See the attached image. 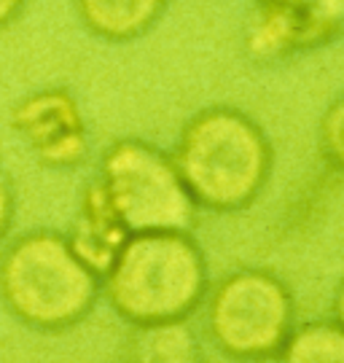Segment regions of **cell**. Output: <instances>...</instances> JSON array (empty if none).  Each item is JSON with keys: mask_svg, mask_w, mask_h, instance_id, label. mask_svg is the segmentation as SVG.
Segmentation results:
<instances>
[{"mask_svg": "<svg viewBox=\"0 0 344 363\" xmlns=\"http://www.w3.org/2000/svg\"><path fill=\"white\" fill-rule=\"evenodd\" d=\"M100 294V277L78 259L62 232H27L0 256V298L27 328L67 331L89 318Z\"/></svg>", "mask_w": 344, "mask_h": 363, "instance_id": "obj_3", "label": "cell"}, {"mask_svg": "<svg viewBox=\"0 0 344 363\" xmlns=\"http://www.w3.org/2000/svg\"><path fill=\"white\" fill-rule=\"evenodd\" d=\"M170 0H76L81 25L94 38L127 43L145 35L167 11Z\"/></svg>", "mask_w": 344, "mask_h": 363, "instance_id": "obj_8", "label": "cell"}, {"mask_svg": "<svg viewBox=\"0 0 344 363\" xmlns=\"http://www.w3.org/2000/svg\"><path fill=\"white\" fill-rule=\"evenodd\" d=\"M65 237H67L70 247L78 253V259L84 261L100 280L118 256L121 245L127 242V226L116 216L113 205L108 202L97 178L84 189L73 229Z\"/></svg>", "mask_w": 344, "mask_h": 363, "instance_id": "obj_7", "label": "cell"}, {"mask_svg": "<svg viewBox=\"0 0 344 363\" xmlns=\"http://www.w3.org/2000/svg\"><path fill=\"white\" fill-rule=\"evenodd\" d=\"M97 181L129 234L192 232L196 226L199 208L180 178L172 154L148 140H116L102 154Z\"/></svg>", "mask_w": 344, "mask_h": 363, "instance_id": "obj_4", "label": "cell"}, {"mask_svg": "<svg viewBox=\"0 0 344 363\" xmlns=\"http://www.w3.org/2000/svg\"><path fill=\"white\" fill-rule=\"evenodd\" d=\"M11 130L49 169H73L89 154V132L78 100L65 86H43L11 105Z\"/></svg>", "mask_w": 344, "mask_h": 363, "instance_id": "obj_6", "label": "cell"}, {"mask_svg": "<svg viewBox=\"0 0 344 363\" xmlns=\"http://www.w3.org/2000/svg\"><path fill=\"white\" fill-rule=\"evenodd\" d=\"M129 363H204L189 320L135 325L129 342Z\"/></svg>", "mask_w": 344, "mask_h": 363, "instance_id": "obj_9", "label": "cell"}, {"mask_svg": "<svg viewBox=\"0 0 344 363\" xmlns=\"http://www.w3.org/2000/svg\"><path fill=\"white\" fill-rule=\"evenodd\" d=\"M25 6H27V0H0V30L13 25V22L22 16Z\"/></svg>", "mask_w": 344, "mask_h": 363, "instance_id": "obj_13", "label": "cell"}, {"mask_svg": "<svg viewBox=\"0 0 344 363\" xmlns=\"http://www.w3.org/2000/svg\"><path fill=\"white\" fill-rule=\"evenodd\" d=\"M172 162L196 208L240 213L267 189L274 151L261 124L245 111L210 105L186 121Z\"/></svg>", "mask_w": 344, "mask_h": 363, "instance_id": "obj_1", "label": "cell"}, {"mask_svg": "<svg viewBox=\"0 0 344 363\" xmlns=\"http://www.w3.org/2000/svg\"><path fill=\"white\" fill-rule=\"evenodd\" d=\"M124 363H129V361H124Z\"/></svg>", "mask_w": 344, "mask_h": 363, "instance_id": "obj_16", "label": "cell"}, {"mask_svg": "<svg viewBox=\"0 0 344 363\" xmlns=\"http://www.w3.org/2000/svg\"><path fill=\"white\" fill-rule=\"evenodd\" d=\"M320 151L333 169L344 172V94H339L320 118Z\"/></svg>", "mask_w": 344, "mask_h": 363, "instance_id": "obj_11", "label": "cell"}, {"mask_svg": "<svg viewBox=\"0 0 344 363\" xmlns=\"http://www.w3.org/2000/svg\"><path fill=\"white\" fill-rule=\"evenodd\" d=\"M333 320L344 328V280L342 286L336 288V296H333Z\"/></svg>", "mask_w": 344, "mask_h": 363, "instance_id": "obj_15", "label": "cell"}, {"mask_svg": "<svg viewBox=\"0 0 344 363\" xmlns=\"http://www.w3.org/2000/svg\"><path fill=\"white\" fill-rule=\"evenodd\" d=\"M320 11L331 19L333 25L342 30L344 25V0H318Z\"/></svg>", "mask_w": 344, "mask_h": 363, "instance_id": "obj_14", "label": "cell"}, {"mask_svg": "<svg viewBox=\"0 0 344 363\" xmlns=\"http://www.w3.org/2000/svg\"><path fill=\"white\" fill-rule=\"evenodd\" d=\"M280 363H344V328L336 320L294 325L282 345Z\"/></svg>", "mask_w": 344, "mask_h": 363, "instance_id": "obj_10", "label": "cell"}, {"mask_svg": "<svg viewBox=\"0 0 344 363\" xmlns=\"http://www.w3.org/2000/svg\"><path fill=\"white\" fill-rule=\"evenodd\" d=\"M294 325V294L269 269H237L210 294V337L234 361L277 358Z\"/></svg>", "mask_w": 344, "mask_h": 363, "instance_id": "obj_5", "label": "cell"}, {"mask_svg": "<svg viewBox=\"0 0 344 363\" xmlns=\"http://www.w3.org/2000/svg\"><path fill=\"white\" fill-rule=\"evenodd\" d=\"M13 213H16V194H13V183L9 172L0 167V242L6 240V234L11 232Z\"/></svg>", "mask_w": 344, "mask_h": 363, "instance_id": "obj_12", "label": "cell"}, {"mask_svg": "<svg viewBox=\"0 0 344 363\" xmlns=\"http://www.w3.org/2000/svg\"><path fill=\"white\" fill-rule=\"evenodd\" d=\"M100 283L121 320L153 325L189 320L210 274L192 232H138L127 237Z\"/></svg>", "mask_w": 344, "mask_h": 363, "instance_id": "obj_2", "label": "cell"}]
</instances>
